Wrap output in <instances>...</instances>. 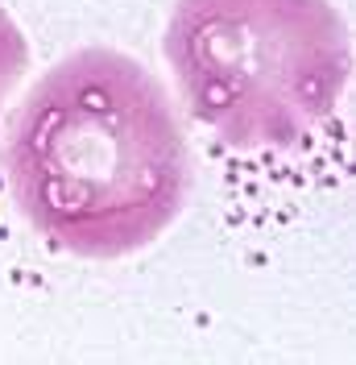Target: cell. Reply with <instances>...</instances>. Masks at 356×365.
<instances>
[{"mask_svg": "<svg viewBox=\"0 0 356 365\" xmlns=\"http://www.w3.org/2000/svg\"><path fill=\"white\" fill-rule=\"evenodd\" d=\"M166 63L211 133L236 150H282L332 116L352 42L332 0H174Z\"/></svg>", "mask_w": 356, "mask_h": 365, "instance_id": "2", "label": "cell"}, {"mask_svg": "<svg viewBox=\"0 0 356 365\" xmlns=\"http://www.w3.org/2000/svg\"><path fill=\"white\" fill-rule=\"evenodd\" d=\"M4 179L50 245L116 262L154 245L191 191V150L154 71L88 46L29 88L4 133Z\"/></svg>", "mask_w": 356, "mask_h": 365, "instance_id": "1", "label": "cell"}, {"mask_svg": "<svg viewBox=\"0 0 356 365\" xmlns=\"http://www.w3.org/2000/svg\"><path fill=\"white\" fill-rule=\"evenodd\" d=\"M25 67H29V42H25L21 25L0 9V104L9 100V91L21 83Z\"/></svg>", "mask_w": 356, "mask_h": 365, "instance_id": "3", "label": "cell"}]
</instances>
